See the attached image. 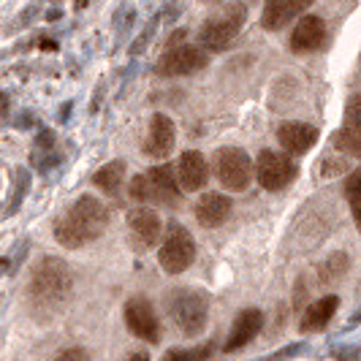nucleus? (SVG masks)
Wrapping results in <instances>:
<instances>
[{
  "instance_id": "7",
  "label": "nucleus",
  "mask_w": 361,
  "mask_h": 361,
  "mask_svg": "<svg viewBox=\"0 0 361 361\" xmlns=\"http://www.w3.org/2000/svg\"><path fill=\"white\" fill-rule=\"evenodd\" d=\"M193 258H196V242H193L190 231H188L185 226H180V223L169 226V231L163 236L161 253H158V261H161L163 271H169V274H182L185 269H190Z\"/></svg>"
},
{
  "instance_id": "8",
  "label": "nucleus",
  "mask_w": 361,
  "mask_h": 361,
  "mask_svg": "<svg viewBox=\"0 0 361 361\" xmlns=\"http://www.w3.org/2000/svg\"><path fill=\"white\" fill-rule=\"evenodd\" d=\"M296 163L290 161L286 152H274V149H261L258 161L253 166V177L261 182L264 190H283L288 188L296 177Z\"/></svg>"
},
{
  "instance_id": "19",
  "label": "nucleus",
  "mask_w": 361,
  "mask_h": 361,
  "mask_svg": "<svg viewBox=\"0 0 361 361\" xmlns=\"http://www.w3.org/2000/svg\"><path fill=\"white\" fill-rule=\"evenodd\" d=\"M337 307H340L337 296H324V299L312 302L307 312L302 315V331H321V329H326V324L334 318Z\"/></svg>"
},
{
  "instance_id": "9",
  "label": "nucleus",
  "mask_w": 361,
  "mask_h": 361,
  "mask_svg": "<svg viewBox=\"0 0 361 361\" xmlns=\"http://www.w3.org/2000/svg\"><path fill=\"white\" fill-rule=\"evenodd\" d=\"M126 326L133 337L145 343H161V321L147 296H130L126 302Z\"/></svg>"
},
{
  "instance_id": "17",
  "label": "nucleus",
  "mask_w": 361,
  "mask_h": 361,
  "mask_svg": "<svg viewBox=\"0 0 361 361\" xmlns=\"http://www.w3.org/2000/svg\"><path fill=\"white\" fill-rule=\"evenodd\" d=\"M231 209H234V204L228 196H223V193H204L199 201H196V220H199L204 228H217V226H223L228 215H231Z\"/></svg>"
},
{
  "instance_id": "6",
  "label": "nucleus",
  "mask_w": 361,
  "mask_h": 361,
  "mask_svg": "<svg viewBox=\"0 0 361 361\" xmlns=\"http://www.w3.org/2000/svg\"><path fill=\"white\" fill-rule=\"evenodd\" d=\"M215 174L231 193H242L253 182V161L242 147H220L215 155Z\"/></svg>"
},
{
  "instance_id": "5",
  "label": "nucleus",
  "mask_w": 361,
  "mask_h": 361,
  "mask_svg": "<svg viewBox=\"0 0 361 361\" xmlns=\"http://www.w3.org/2000/svg\"><path fill=\"white\" fill-rule=\"evenodd\" d=\"M130 196L136 201H155V204H177L180 188L171 166H152L145 174H136L130 182Z\"/></svg>"
},
{
  "instance_id": "20",
  "label": "nucleus",
  "mask_w": 361,
  "mask_h": 361,
  "mask_svg": "<svg viewBox=\"0 0 361 361\" xmlns=\"http://www.w3.org/2000/svg\"><path fill=\"white\" fill-rule=\"evenodd\" d=\"M123 180H126V163L123 161H111V163H106V166H101V169L95 171V177H92V182H95L104 193H117Z\"/></svg>"
},
{
  "instance_id": "13",
  "label": "nucleus",
  "mask_w": 361,
  "mask_h": 361,
  "mask_svg": "<svg viewBox=\"0 0 361 361\" xmlns=\"http://www.w3.org/2000/svg\"><path fill=\"white\" fill-rule=\"evenodd\" d=\"M177 142V128L171 123V117L166 114H152L149 120V130H147L145 139V155L147 158H166Z\"/></svg>"
},
{
  "instance_id": "26",
  "label": "nucleus",
  "mask_w": 361,
  "mask_h": 361,
  "mask_svg": "<svg viewBox=\"0 0 361 361\" xmlns=\"http://www.w3.org/2000/svg\"><path fill=\"white\" fill-rule=\"evenodd\" d=\"M128 361H149V359H147L145 353H139V356H133V359H128Z\"/></svg>"
},
{
  "instance_id": "25",
  "label": "nucleus",
  "mask_w": 361,
  "mask_h": 361,
  "mask_svg": "<svg viewBox=\"0 0 361 361\" xmlns=\"http://www.w3.org/2000/svg\"><path fill=\"white\" fill-rule=\"evenodd\" d=\"M54 361H90V359H87V350H82V348H68L66 353H60Z\"/></svg>"
},
{
  "instance_id": "24",
  "label": "nucleus",
  "mask_w": 361,
  "mask_h": 361,
  "mask_svg": "<svg viewBox=\"0 0 361 361\" xmlns=\"http://www.w3.org/2000/svg\"><path fill=\"white\" fill-rule=\"evenodd\" d=\"M343 128H353V130H361V95H356L348 109H345V123Z\"/></svg>"
},
{
  "instance_id": "11",
  "label": "nucleus",
  "mask_w": 361,
  "mask_h": 361,
  "mask_svg": "<svg viewBox=\"0 0 361 361\" xmlns=\"http://www.w3.org/2000/svg\"><path fill=\"white\" fill-rule=\"evenodd\" d=\"M326 41V22L318 14H302L290 30V49L293 52H315Z\"/></svg>"
},
{
  "instance_id": "14",
  "label": "nucleus",
  "mask_w": 361,
  "mask_h": 361,
  "mask_svg": "<svg viewBox=\"0 0 361 361\" xmlns=\"http://www.w3.org/2000/svg\"><path fill=\"white\" fill-rule=\"evenodd\" d=\"M261 326H264V312H261V310H255V307L242 310V312L236 315L231 331H228V340L223 345V350H226V353H236V350L247 348V345L258 337Z\"/></svg>"
},
{
  "instance_id": "10",
  "label": "nucleus",
  "mask_w": 361,
  "mask_h": 361,
  "mask_svg": "<svg viewBox=\"0 0 361 361\" xmlns=\"http://www.w3.org/2000/svg\"><path fill=\"white\" fill-rule=\"evenodd\" d=\"M207 63H209V57L201 47L180 44V47H171L169 52L163 54L155 71L161 76H190V73L201 71Z\"/></svg>"
},
{
  "instance_id": "21",
  "label": "nucleus",
  "mask_w": 361,
  "mask_h": 361,
  "mask_svg": "<svg viewBox=\"0 0 361 361\" xmlns=\"http://www.w3.org/2000/svg\"><path fill=\"white\" fill-rule=\"evenodd\" d=\"M345 199H348V207H350L353 223L361 231V169L348 174V180H345Z\"/></svg>"
},
{
  "instance_id": "23",
  "label": "nucleus",
  "mask_w": 361,
  "mask_h": 361,
  "mask_svg": "<svg viewBox=\"0 0 361 361\" xmlns=\"http://www.w3.org/2000/svg\"><path fill=\"white\" fill-rule=\"evenodd\" d=\"M209 345L207 348H196V350H169L163 361H207L209 359Z\"/></svg>"
},
{
  "instance_id": "4",
  "label": "nucleus",
  "mask_w": 361,
  "mask_h": 361,
  "mask_svg": "<svg viewBox=\"0 0 361 361\" xmlns=\"http://www.w3.org/2000/svg\"><path fill=\"white\" fill-rule=\"evenodd\" d=\"M245 17H247V8L245 6H226L223 11L212 14L199 30L201 49H209V52L228 49L234 44V38L242 33Z\"/></svg>"
},
{
  "instance_id": "15",
  "label": "nucleus",
  "mask_w": 361,
  "mask_h": 361,
  "mask_svg": "<svg viewBox=\"0 0 361 361\" xmlns=\"http://www.w3.org/2000/svg\"><path fill=\"white\" fill-rule=\"evenodd\" d=\"M277 142L290 155H305L318 142V128L310 123H283L277 128Z\"/></svg>"
},
{
  "instance_id": "12",
  "label": "nucleus",
  "mask_w": 361,
  "mask_h": 361,
  "mask_svg": "<svg viewBox=\"0 0 361 361\" xmlns=\"http://www.w3.org/2000/svg\"><path fill=\"white\" fill-rule=\"evenodd\" d=\"M174 177H177V188H182L185 193H196L209 180V166H207L199 149H185L180 161H177V174Z\"/></svg>"
},
{
  "instance_id": "3",
  "label": "nucleus",
  "mask_w": 361,
  "mask_h": 361,
  "mask_svg": "<svg viewBox=\"0 0 361 361\" xmlns=\"http://www.w3.org/2000/svg\"><path fill=\"white\" fill-rule=\"evenodd\" d=\"M169 315L185 337H199L209 318V296L196 288H177L169 296Z\"/></svg>"
},
{
  "instance_id": "22",
  "label": "nucleus",
  "mask_w": 361,
  "mask_h": 361,
  "mask_svg": "<svg viewBox=\"0 0 361 361\" xmlns=\"http://www.w3.org/2000/svg\"><path fill=\"white\" fill-rule=\"evenodd\" d=\"M334 147L345 152V155H356L361 158V130H353V128H340L337 136H334Z\"/></svg>"
},
{
  "instance_id": "2",
  "label": "nucleus",
  "mask_w": 361,
  "mask_h": 361,
  "mask_svg": "<svg viewBox=\"0 0 361 361\" xmlns=\"http://www.w3.org/2000/svg\"><path fill=\"white\" fill-rule=\"evenodd\" d=\"M68 293H71V269L52 255L38 261L27 286L30 302L38 307H57Z\"/></svg>"
},
{
  "instance_id": "1",
  "label": "nucleus",
  "mask_w": 361,
  "mask_h": 361,
  "mask_svg": "<svg viewBox=\"0 0 361 361\" xmlns=\"http://www.w3.org/2000/svg\"><path fill=\"white\" fill-rule=\"evenodd\" d=\"M109 226V209L106 204L95 196H79L68 207V212L54 223V239L68 247H85L87 242H95L98 236L106 231Z\"/></svg>"
},
{
  "instance_id": "18",
  "label": "nucleus",
  "mask_w": 361,
  "mask_h": 361,
  "mask_svg": "<svg viewBox=\"0 0 361 361\" xmlns=\"http://www.w3.org/2000/svg\"><path fill=\"white\" fill-rule=\"evenodd\" d=\"M128 228H130V234L136 236V242L142 245V247H152L158 239H161V231H163V223L158 212H152V209H133L130 215H128Z\"/></svg>"
},
{
  "instance_id": "16",
  "label": "nucleus",
  "mask_w": 361,
  "mask_h": 361,
  "mask_svg": "<svg viewBox=\"0 0 361 361\" xmlns=\"http://www.w3.org/2000/svg\"><path fill=\"white\" fill-rule=\"evenodd\" d=\"M310 3L305 0H271L264 6V14H261V27L264 30H280L286 27L288 22L299 19L302 14H307Z\"/></svg>"
}]
</instances>
